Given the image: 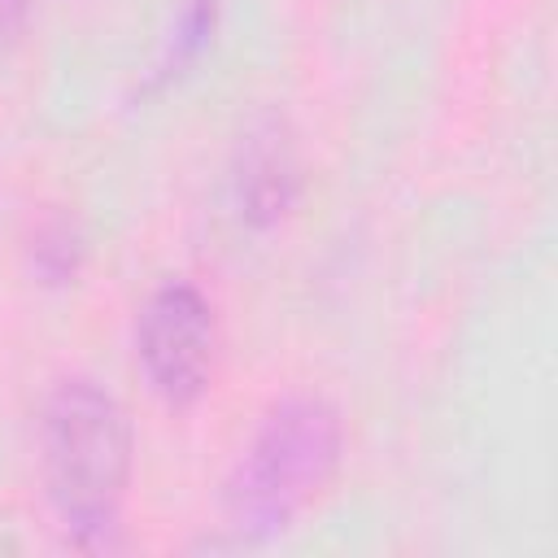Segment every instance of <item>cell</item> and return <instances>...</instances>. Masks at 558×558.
<instances>
[{"mask_svg": "<svg viewBox=\"0 0 558 558\" xmlns=\"http://www.w3.org/2000/svg\"><path fill=\"white\" fill-rule=\"evenodd\" d=\"M135 362L166 405H192L214 366V310L187 279L161 283L135 318Z\"/></svg>", "mask_w": 558, "mask_h": 558, "instance_id": "3957f363", "label": "cell"}, {"mask_svg": "<svg viewBox=\"0 0 558 558\" xmlns=\"http://www.w3.org/2000/svg\"><path fill=\"white\" fill-rule=\"evenodd\" d=\"M344 453L340 414L323 397L279 401L253 432L244 458L222 484V527L235 545H262L331 484Z\"/></svg>", "mask_w": 558, "mask_h": 558, "instance_id": "7a4b0ae2", "label": "cell"}, {"mask_svg": "<svg viewBox=\"0 0 558 558\" xmlns=\"http://www.w3.org/2000/svg\"><path fill=\"white\" fill-rule=\"evenodd\" d=\"M39 466L70 545L113 549L131 484V423L118 397L78 375L61 379L39 414Z\"/></svg>", "mask_w": 558, "mask_h": 558, "instance_id": "6da1fadb", "label": "cell"}, {"mask_svg": "<svg viewBox=\"0 0 558 558\" xmlns=\"http://www.w3.org/2000/svg\"><path fill=\"white\" fill-rule=\"evenodd\" d=\"M231 187H235V209L248 227H275L279 218H288L301 192V161L292 131L279 118H262L244 131Z\"/></svg>", "mask_w": 558, "mask_h": 558, "instance_id": "277c9868", "label": "cell"}, {"mask_svg": "<svg viewBox=\"0 0 558 558\" xmlns=\"http://www.w3.org/2000/svg\"><path fill=\"white\" fill-rule=\"evenodd\" d=\"M26 26V0H0V61L17 48Z\"/></svg>", "mask_w": 558, "mask_h": 558, "instance_id": "52a82bcc", "label": "cell"}, {"mask_svg": "<svg viewBox=\"0 0 558 558\" xmlns=\"http://www.w3.org/2000/svg\"><path fill=\"white\" fill-rule=\"evenodd\" d=\"M78 262H83L78 231L65 218H48L31 240V270L44 283H70L78 275Z\"/></svg>", "mask_w": 558, "mask_h": 558, "instance_id": "8992f818", "label": "cell"}, {"mask_svg": "<svg viewBox=\"0 0 558 558\" xmlns=\"http://www.w3.org/2000/svg\"><path fill=\"white\" fill-rule=\"evenodd\" d=\"M214 31H218V0H183L153 65V83H170L174 74H183L214 44Z\"/></svg>", "mask_w": 558, "mask_h": 558, "instance_id": "5b68a950", "label": "cell"}]
</instances>
